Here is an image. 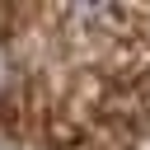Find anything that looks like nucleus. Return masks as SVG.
Wrapping results in <instances>:
<instances>
[{
	"label": "nucleus",
	"mask_w": 150,
	"mask_h": 150,
	"mask_svg": "<svg viewBox=\"0 0 150 150\" xmlns=\"http://www.w3.org/2000/svg\"><path fill=\"white\" fill-rule=\"evenodd\" d=\"M131 150H150V131H141V136H136V145H131Z\"/></svg>",
	"instance_id": "obj_1"
}]
</instances>
